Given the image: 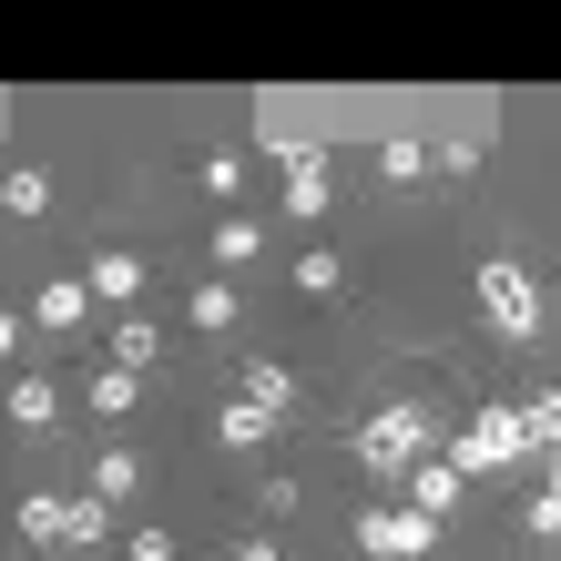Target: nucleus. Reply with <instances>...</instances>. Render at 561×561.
Segmentation results:
<instances>
[{
  "instance_id": "f257e3e1",
  "label": "nucleus",
  "mask_w": 561,
  "mask_h": 561,
  "mask_svg": "<svg viewBox=\"0 0 561 561\" xmlns=\"http://www.w3.org/2000/svg\"><path fill=\"white\" fill-rule=\"evenodd\" d=\"M428 439H439V428H428V409H419V399H388L368 428H357V459H368V470H419V459H439Z\"/></svg>"
},
{
  "instance_id": "f03ea898",
  "label": "nucleus",
  "mask_w": 561,
  "mask_h": 561,
  "mask_svg": "<svg viewBox=\"0 0 561 561\" xmlns=\"http://www.w3.org/2000/svg\"><path fill=\"white\" fill-rule=\"evenodd\" d=\"M531 449V428H520V409H480L470 428L449 439V470L459 480H480V470H511V459Z\"/></svg>"
},
{
  "instance_id": "7ed1b4c3",
  "label": "nucleus",
  "mask_w": 561,
  "mask_h": 561,
  "mask_svg": "<svg viewBox=\"0 0 561 561\" xmlns=\"http://www.w3.org/2000/svg\"><path fill=\"white\" fill-rule=\"evenodd\" d=\"M480 317H490V337H541V296H531V276L511 255L480 266Z\"/></svg>"
},
{
  "instance_id": "20e7f679",
  "label": "nucleus",
  "mask_w": 561,
  "mask_h": 561,
  "mask_svg": "<svg viewBox=\"0 0 561 561\" xmlns=\"http://www.w3.org/2000/svg\"><path fill=\"white\" fill-rule=\"evenodd\" d=\"M357 551H368V561H428V551H439V520H428V511H368V520H357Z\"/></svg>"
},
{
  "instance_id": "39448f33",
  "label": "nucleus",
  "mask_w": 561,
  "mask_h": 561,
  "mask_svg": "<svg viewBox=\"0 0 561 561\" xmlns=\"http://www.w3.org/2000/svg\"><path fill=\"white\" fill-rule=\"evenodd\" d=\"M276 163H286V215H296V225H317V215H327V144L276 134Z\"/></svg>"
},
{
  "instance_id": "423d86ee",
  "label": "nucleus",
  "mask_w": 561,
  "mask_h": 561,
  "mask_svg": "<svg viewBox=\"0 0 561 561\" xmlns=\"http://www.w3.org/2000/svg\"><path fill=\"white\" fill-rule=\"evenodd\" d=\"M82 286H92V307H123V296H144V255H134V245H103Z\"/></svg>"
},
{
  "instance_id": "0eeeda50",
  "label": "nucleus",
  "mask_w": 561,
  "mask_h": 561,
  "mask_svg": "<svg viewBox=\"0 0 561 561\" xmlns=\"http://www.w3.org/2000/svg\"><path fill=\"white\" fill-rule=\"evenodd\" d=\"M31 317L72 337V327H92V286H82V276H51V286H42V307H31Z\"/></svg>"
},
{
  "instance_id": "6e6552de",
  "label": "nucleus",
  "mask_w": 561,
  "mask_h": 561,
  "mask_svg": "<svg viewBox=\"0 0 561 561\" xmlns=\"http://www.w3.org/2000/svg\"><path fill=\"white\" fill-rule=\"evenodd\" d=\"M82 409H92V419H134V409H144V378H134V368H103V378L82 388Z\"/></svg>"
},
{
  "instance_id": "1a4fd4ad",
  "label": "nucleus",
  "mask_w": 561,
  "mask_h": 561,
  "mask_svg": "<svg viewBox=\"0 0 561 561\" xmlns=\"http://www.w3.org/2000/svg\"><path fill=\"white\" fill-rule=\"evenodd\" d=\"M134 490H144V459L134 449H103V459H92V501H103V511L134 501Z\"/></svg>"
},
{
  "instance_id": "9d476101",
  "label": "nucleus",
  "mask_w": 561,
  "mask_h": 561,
  "mask_svg": "<svg viewBox=\"0 0 561 561\" xmlns=\"http://www.w3.org/2000/svg\"><path fill=\"white\" fill-rule=\"evenodd\" d=\"M205 245H215V266H225V276H236V266H255V255H266V236H255V215H225V225H215Z\"/></svg>"
},
{
  "instance_id": "9b49d317",
  "label": "nucleus",
  "mask_w": 561,
  "mask_h": 561,
  "mask_svg": "<svg viewBox=\"0 0 561 561\" xmlns=\"http://www.w3.org/2000/svg\"><path fill=\"white\" fill-rule=\"evenodd\" d=\"M459 501V470H449V459H419V470H409V511H428V520H439Z\"/></svg>"
},
{
  "instance_id": "f8f14e48",
  "label": "nucleus",
  "mask_w": 561,
  "mask_h": 561,
  "mask_svg": "<svg viewBox=\"0 0 561 561\" xmlns=\"http://www.w3.org/2000/svg\"><path fill=\"white\" fill-rule=\"evenodd\" d=\"M103 531H113V511L92 501V490H82V501H61V551H92Z\"/></svg>"
},
{
  "instance_id": "ddd939ff",
  "label": "nucleus",
  "mask_w": 561,
  "mask_h": 561,
  "mask_svg": "<svg viewBox=\"0 0 561 561\" xmlns=\"http://www.w3.org/2000/svg\"><path fill=\"white\" fill-rule=\"evenodd\" d=\"M153 357H163V327H144V317H123V327H113V368H134V378H144Z\"/></svg>"
},
{
  "instance_id": "4468645a",
  "label": "nucleus",
  "mask_w": 561,
  "mask_h": 561,
  "mask_svg": "<svg viewBox=\"0 0 561 561\" xmlns=\"http://www.w3.org/2000/svg\"><path fill=\"white\" fill-rule=\"evenodd\" d=\"M11 419H21V428H51V419H61V388H51V378H11Z\"/></svg>"
},
{
  "instance_id": "2eb2a0df",
  "label": "nucleus",
  "mask_w": 561,
  "mask_h": 561,
  "mask_svg": "<svg viewBox=\"0 0 561 561\" xmlns=\"http://www.w3.org/2000/svg\"><path fill=\"white\" fill-rule=\"evenodd\" d=\"M0 205H11V215H42L51 205V174H42V163H11V174H0Z\"/></svg>"
},
{
  "instance_id": "dca6fc26",
  "label": "nucleus",
  "mask_w": 561,
  "mask_h": 561,
  "mask_svg": "<svg viewBox=\"0 0 561 561\" xmlns=\"http://www.w3.org/2000/svg\"><path fill=\"white\" fill-rule=\"evenodd\" d=\"M21 541L61 551V490H31V501H21Z\"/></svg>"
},
{
  "instance_id": "f3484780",
  "label": "nucleus",
  "mask_w": 561,
  "mask_h": 561,
  "mask_svg": "<svg viewBox=\"0 0 561 561\" xmlns=\"http://www.w3.org/2000/svg\"><path fill=\"white\" fill-rule=\"evenodd\" d=\"M236 317H245V307H236V286H225V276H215V286H194V327H205V337H225Z\"/></svg>"
},
{
  "instance_id": "a211bd4d",
  "label": "nucleus",
  "mask_w": 561,
  "mask_h": 561,
  "mask_svg": "<svg viewBox=\"0 0 561 561\" xmlns=\"http://www.w3.org/2000/svg\"><path fill=\"white\" fill-rule=\"evenodd\" d=\"M236 399H255L266 419H286V399H296V378H286V368H245V388H236Z\"/></svg>"
},
{
  "instance_id": "6ab92c4d",
  "label": "nucleus",
  "mask_w": 561,
  "mask_h": 561,
  "mask_svg": "<svg viewBox=\"0 0 561 561\" xmlns=\"http://www.w3.org/2000/svg\"><path fill=\"white\" fill-rule=\"evenodd\" d=\"M378 174H388V184H419V174H428V144H409V134L378 144Z\"/></svg>"
},
{
  "instance_id": "aec40b11",
  "label": "nucleus",
  "mask_w": 561,
  "mask_h": 561,
  "mask_svg": "<svg viewBox=\"0 0 561 561\" xmlns=\"http://www.w3.org/2000/svg\"><path fill=\"white\" fill-rule=\"evenodd\" d=\"M296 286H307V296H337V245H307V255H296Z\"/></svg>"
},
{
  "instance_id": "412c9836",
  "label": "nucleus",
  "mask_w": 561,
  "mask_h": 561,
  "mask_svg": "<svg viewBox=\"0 0 561 561\" xmlns=\"http://www.w3.org/2000/svg\"><path fill=\"white\" fill-rule=\"evenodd\" d=\"M205 194H215V205H236V194H245V153H205Z\"/></svg>"
},
{
  "instance_id": "4be33fe9",
  "label": "nucleus",
  "mask_w": 561,
  "mask_h": 561,
  "mask_svg": "<svg viewBox=\"0 0 561 561\" xmlns=\"http://www.w3.org/2000/svg\"><path fill=\"white\" fill-rule=\"evenodd\" d=\"M266 428H276V419L255 409V399H236V409H225V439H236V449H245V439H266Z\"/></svg>"
},
{
  "instance_id": "5701e85b",
  "label": "nucleus",
  "mask_w": 561,
  "mask_h": 561,
  "mask_svg": "<svg viewBox=\"0 0 561 561\" xmlns=\"http://www.w3.org/2000/svg\"><path fill=\"white\" fill-rule=\"evenodd\" d=\"M520 520H531V541H551V531H561V501H551V490H531V501H520Z\"/></svg>"
},
{
  "instance_id": "b1692460",
  "label": "nucleus",
  "mask_w": 561,
  "mask_h": 561,
  "mask_svg": "<svg viewBox=\"0 0 561 561\" xmlns=\"http://www.w3.org/2000/svg\"><path fill=\"white\" fill-rule=\"evenodd\" d=\"M134 561H174V541H163V531H134Z\"/></svg>"
},
{
  "instance_id": "393cba45",
  "label": "nucleus",
  "mask_w": 561,
  "mask_h": 561,
  "mask_svg": "<svg viewBox=\"0 0 561 561\" xmlns=\"http://www.w3.org/2000/svg\"><path fill=\"white\" fill-rule=\"evenodd\" d=\"M236 561H286V551L276 541H236Z\"/></svg>"
},
{
  "instance_id": "a878e982",
  "label": "nucleus",
  "mask_w": 561,
  "mask_h": 561,
  "mask_svg": "<svg viewBox=\"0 0 561 561\" xmlns=\"http://www.w3.org/2000/svg\"><path fill=\"white\" fill-rule=\"evenodd\" d=\"M11 347H21V317H0V357H11Z\"/></svg>"
}]
</instances>
